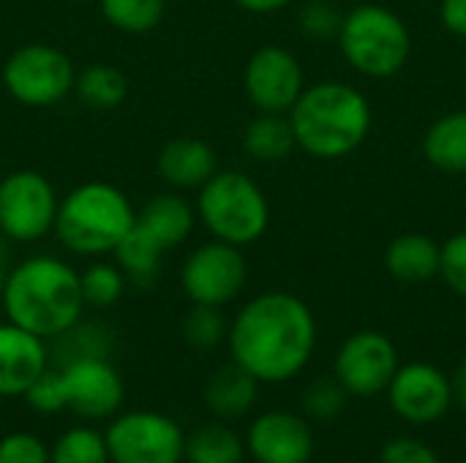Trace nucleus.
<instances>
[{"mask_svg": "<svg viewBox=\"0 0 466 463\" xmlns=\"http://www.w3.org/2000/svg\"><path fill=\"white\" fill-rule=\"evenodd\" d=\"M317 319L292 292H262L229 322L227 347L232 363L259 385H281L303 374L317 349Z\"/></svg>", "mask_w": 466, "mask_h": 463, "instance_id": "nucleus-1", "label": "nucleus"}, {"mask_svg": "<svg viewBox=\"0 0 466 463\" xmlns=\"http://www.w3.org/2000/svg\"><path fill=\"white\" fill-rule=\"evenodd\" d=\"M5 319L52 341L82 319L79 273L52 254H33L11 265L0 289Z\"/></svg>", "mask_w": 466, "mask_h": 463, "instance_id": "nucleus-2", "label": "nucleus"}, {"mask_svg": "<svg viewBox=\"0 0 466 463\" xmlns=\"http://www.w3.org/2000/svg\"><path fill=\"white\" fill-rule=\"evenodd\" d=\"M287 115L298 150L317 161H339L352 156L371 131L369 98L358 87L339 79L306 85Z\"/></svg>", "mask_w": 466, "mask_h": 463, "instance_id": "nucleus-3", "label": "nucleus"}, {"mask_svg": "<svg viewBox=\"0 0 466 463\" xmlns=\"http://www.w3.org/2000/svg\"><path fill=\"white\" fill-rule=\"evenodd\" d=\"M134 221L137 210L117 186L87 180L60 196L55 235L76 257H104L115 251Z\"/></svg>", "mask_w": 466, "mask_h": 463, "instance_id": "nucleus-4", "label": "nucleus"}, {"mask_svg": "<svg viewBox=\"0 0 466 463\" xmlns=\"http://www.w3.org/2000/svg\"><path fill=\"white\" fill-rule=\"evenodd\" d=\"M197 221L213 240L246 248L265 237L270 202L259 183L240 169H218L197 196Z\"/></svg>", "mask_w": 466, "mask_h": 463, "instance_id": "nucleus-5", "label": "nucleus"}, {"mask_svg": "<svg viewBox=\"0 0 466 463\" xmlns=\"http://www.w3.org/2000/svg\"><path fill=\"white\" fill-rule=\"evenodd\" d=\"M336 38L344 60L369 79H390L401 74L412 55L407 22L380 3H360L350 8Z\"/></svg>", "mask_w": 466, "mask_h": 463, "instance_id": "nucleus-6", "label": "nucleus"}, {"mask_svg": "<svg viewBox=\"0 0 466 463\" xmlns=\"http://www.w3.org/2000/svg\"><path fill=\"white\" fill-rule=\"evenodd\" d=\"M76 68L71 57L52 44H22L3 63L8 96L25 106H55L74 93Z\"/></svg>", "mask_w": 466, "mask_h": 463, "instance_id": "nucleus-7", "label": "nucleus"}, {"mask_svg": "<svg viewBox=\"0 0 466 463\" xmlns=\"http://www.w3.org/2000/svg\"><path fill=\"white\" fill-rule=\"evenodd\" d=\"M60 196L38 169H14L0 180V235L30 246L55 232Z\"/></svg>", "mask_w": 466, "mask_h": 463, "instance_id": "nucleus-8", "label": "nucleus"}, {"mask_svg": "<svg viewBox=\"0 0 466 463\" xmlns=\"http://www.w3.org/2000/svg\"><path fill=\"white\" fill-rule=\"evenodd\" d=\"M106 450L112 463H183L186 461V434L183 428L161 412L131 409L117 412L106 431Z\"/></svg>", "mask_w": 466, "mask_h": 463, "instance_id": "nucleus-9", "label": "nucleus"}, {"mask_svg": "<svg viewBox=\"0 0 466 463\" xmlns=\"http://www.w3.org/2000/svg\"><path fill=\"white\" fill-rule=\"evenodd\" d=\"M248 281L243 248L210 240L197 246L180 267V287L191 306L224 308L240 297Z\"/></svg>", "mask_w": 466, "mask_h": 463, "instance_id": "nucleus-10", "label": "nucleus"}, {"mask_svg": "<svg viewBox=\"0 0 466 463\" xmlns=\"http://www.w3.org/2000/svg\"><path fill=\"white\" fill-rule=\"evenodd\" d=\"M399 368L396 344L380 330L352 333L336 352L333 377L350 396L374 398L388 390Z\"/></svg>", "mask_w": 466, "mask_h": 463, "instance_id": "nucleus-11", "label": "nucleus"}, {"mask_svg": "<svg viewBox=\"0 0 466 463\" xmlns=\"http://www.w3.org/2000/svg\"><path fill=\"white\" fill-rule=\"evenodd\" d=\"M243 90L257 112L287 115L306 90V74L289 49L265 44L243 68Z\"/></svg>", "mask_w": 466, "mask_h": 463, "instance_id": "nucleus-12", "label": "nucleus"}, {"mask_svg": "<svg viewBox=\"0 0 466 463\" xmlns=\"http://www.w3.org/2000/svg\"><path fill=\"white\" fill-rule=\"evenodd\" d=\"M385 393L396 418L412 426L437 423L453 407L451 377L434 363H423V360L399 366Z\"/></svg>", "mask_w": 466, "mask_h": 463, "instance_id": "nucleus-13", "label": "nucleus"}, {"mask_svg": "<svg viewBox=\"0 0 466 463\" xmlns=\"http://www.w3.org/2000/svg\"><path fill=\"white\" fill-rule=\"evenodd\" d=\"M66 388V404L76 418L112 420L126 398V385L109 357H79L57 368Z\"/></svg>", "mask_w": 466, "mask_h": 463, "instance_id": "nucleus-14", "label": "nucleus"}, {"mask_svg": "<svg viewBox=\"0 0 466 463\" xmlns=\"http://www.w3.org/2000/svg\"><path fill=\"white\" fill-rule=\"evenodd\" d=\"M246 450L254 463H309L317 439L306 418L284 409H270L254 418L246 434Z\"/></svg>", "mask_w": 466, "mask_h": 463, "instance_id": "nucleus-15", "label": "nucleus"}, {"mask_svg": "<svg viewBox=\"0 0 466 463\" xmlns=\"http://www.w3.org/2000/svg\"><path fill=\"white\" fill-rule=\"evenodd\" d=\"M49 368V347L30 330L0 325V398H22L25 390Z\"/></svg>", "mask_w": 466, "mask_h": 463, "instance_id": "nucleus-16", "label": "nucleus"}, {"mask_svg": "<svg viewBox=\"0 0 466 463\" xmlns=\"http://www.w3.org/2000/svg\"><path fill=\"white\" fill-rule=\"evenodd\" d=\"M156 169L169 188H175V191L197 188L199 191L218 172V156L205 139L175 136L158 150Z\"/></svg>", "mask_w": 466, "mask_h": 463, "instance_id": "nucleus-17", "label": "nucleus"}, {"mask_svg": "<svg viewBox=\"0 0 466 463\" xmlns=\"http://www.w3.org/2000/svg\"><path fill=\"white\" fill-rule=\"evenodd\" d=\"M134 226L145 232L161 251L186 243L197 226V207L177 191L158 194L137 210Z\"/></svg>", "mask_w": 466, "mask_h": 463, "instance_id": "nucleus-18", "label": "nucleus"}, {"mask_svg": "<svg viewBox=\"0 0 466 463\" xmlns=\"http://www.w3.org/2000/svg\"><path fill=\"white\" fill-rule=\"evenodd\" d=\"M440 248L431 235L404 232L385 248V267L401 284H426L440 276Z\"/></svg>", "mask_w": 466, "mask_h": 463, "instance_id": "nucleus-19", "label": "nucleus"}, {"mask_svg": "<svg viewBox=\"0 0 466 463\" xmlns=\"http://www.w3.org/2000/svg\"><path fill=\"white\" fill-rule=\"evenodd\" d=\"M259 398V382L240 368L238 363H227L216 368L205 385V407L218 420L246 418Z\"/></svg>", "mask_w": 466, "mask_h": 463, "instance_id": "nucleus-20", "label": "nucleus"}, {"mask_svg": "<svg viewBox=\"0 0 466 463\" xmlns=\"http://www.w3.org/2000/svg\"><path fill=\"white\" fill-rule=\"evenodd\" d=\"M426 161L448 175H466V109L442 115L423 134Z\"/></svg>", "mask_w": 466, "mask_h": 463, "instance_id": "nucleus-21", "label": "nucleus"}, {"mask_svg": "<svg viewBox=\"0 0 466 463\" xmlns=\"http://www.w3.org/2000/svg\"><path fill=\"white\" fill-rule=\"evenodd\" d=\"M243 150L248 153V158L259 164L287 161L298 150L289 115L259 112L243 131Z\"/></svg>", "mask_w": 466, "mask_h": 463, "instance_id": "nucleus-22", "label": "nucleus"}, {"mask_svg": "<svg viewBox=\"0 0 466 463\" xmlns=\"http://www.w3.org/2000/svg\"><path fill=\"white\" fill-rule=\"evenodd\" d=\"M74 96L98 112L117 109L128 96V76L112 63H90L74 76Z\"/></svg>", "mask_w": 466, "mask_h": 463, "instance_id": "nucleus-23", "label": "nucleus"}, {"mask_svg": "<svg viewBox=\"0 0 466 463\" xmlns=\"http://www.w3.org/2000/svg\"><path fill=\"white\" fill-rule=\"evenodd\" d=\"M167 251H161L145 232H139L137 226H131L123 240L115 246L112 257L115 265L123 270L126 281L134 287H150L156 284L158 273H161V259Z\"/></svg>", "mask_w": 466, "mask_h": 463, "instance_id": "nucleus-24", "label": "nucleus"}, {"mask_svg": "<svg viewBox=\"0 0 466 463\" xmlns=\"http://www.w3.org/2000/svg\"><path fill=\"white\" fill-rule=\"evenodd\" d=\"M246 439L224 423H205L186 434V463H243Z\"/></svg>", "mask_w": 466, "mask_h": 463, "instance_id": "nucleus-25", "label": "nucleus"}, {"mask_svg": "<svg viewBox=\"0 0 466 463\" xmlns=\"http://www.w3.org/2000/svg\"><path fill=\"white\" fill-rule=\"evenodd\" d=\"M104 22L128 35H145L164 19L167 0H98Z\"/></svg>", "mask_w": 466, "mask_h": 463, "instance_id": "nucleus-26", "label": "nucleus"}, {"mask_svg": "<svg viewBox=\"0 0 466 463\" xmlns=\"http://www.w3.org/2000/svg\"><path fill=\"white\" fill-rule=\"evenodd\" d=\"M52 349H49V363L66 366L71 360L79 357H106L109 355V333L106 327L96 325V322H76L74 327H68L66 333H60L57 338H52Z\"/></svg>", "mask_w": 466, "mask_h": 463, "instance_id": "nucleus-27", "label": "nucleus"}, {"mask_svg": "<svg viewBox=\"0 0 466 463\" xmlns=\"http://www.w3.org/2000/svg\"><path fill=\"white\" fill-rule=\"evenodd\" d=\"M49 463H112L104 431L87 426L63 431L49 448Z\"/></svg>", "mask_w": 466, "mask_h": 463, "instance_id": "nucleus-28", "label": "nucleus"}, {"mask_svg": "<svg viewBox=\"0 0 466 463\" xmlns=\"http://www.w3.org/2000/svg\"><path fill=\"white\" fill-rule=\"evenodd\" d=\"M82 300L90 308H112L120 303L128 281L115 262H93L79 273Z\"/></svg>", "mask_w": 466, "mask_h": 463, "instance_id": "nucleus-29", "label": "nucleus"}, {"mask_svg": "<svg viewBox=\"0 0 466 463\" xmlns=\"http://www.w3.org/2000/svg\"><path fill=\"white\" fill-rule=\"evenodd\" d=\"M229 322L221 308L213 306H191L183 317V338L197 352H213L227 344Z\"/></svg>", "mask_w": 466, "mask_h": 463, "instance_id": "nucleus-30", "label": "nucleus"}, {"mask_svg": "<svg viewBox=\"0 0 466 463\" xmlns=\"http://www.w3.org/2000/svg\"><path fill=\"white\" fill-rule=\"evenodd\" d=\"M347 398L350 393L336 377H319L303 393V412L314 420H333L344 412Z\"/></svg>", "mask_w": 466, "mask_h": 463, "instance_id": "nucleus-31", "label": "nucleus"}, {"mask_svg": "<svg viewBox=\"0 0 466 463\" xmlns=\"http://www.w3.org/2000/svg\"><path fill=\"white\" fill-rule=\"evenodd\" d=\"M27 401V407L35 412V415H60L63 409H68L66 404V388H63V377L57 368H46L22 396Z\"/></svg>", "mask_w": 466, "mask_h": 463, "instance_id": "nucleus-32", "label": "nucleus"}, {"mask_svg": "<svg viewBox=\"0 0 466 463\" xmlns=\"http://www.w3.org/2000/svg\"><path fill=\"white\" fill-rule=\"evenodd\" d=\"M344 14L333 5V0H309L303 3V8L298 11V25L309 38H336L341 30Z\"/></svg>", "mask_w": 466, "mask_h": 463, "instance_id": "nucleus-33", "label": "nucleus"}, {"mask_svg": "<svg viewBox=\"0 0 466 463\" xmlns=\"http://www.w3.org/2000/svg\"><path fill=\"white\" fill-rule=\"evenodd\" d=\"M440 278L466 300V232L448 237L440 248Z\"/></svg>", "mask_w": 466, "mask_h": 463, "instance_id": "nucleus-34", "label": "nucleus"}, {"mask_svg": "<svg viewBox=\"0 0 466 463\" xmlns=\"http://www.w3.org/2000/svg\"><path fill=\"white\" fill-rule=\"evenodd\" d=\"M0 463H49V445L30 431L5 434L0 439Z\"/></svg>", "mask_w": 466, "mask_h": 463, "instance_id": "nucleus-35", "label": "nucleus"}, {"mask_svg": "<svg viewBox=\"0 0 466 463\" xmlns=\"http://www.w3.org/2000/svg\"><path fill=\"white\" fill-rule=\"evenodd\" d=\"M380 463H442V458L423 439L396 437L380 450Z\"/></svg>", "mask_w": 466, "mask_h": 463, "instance_id": "nucleus-36", "label": "nucleus"}, {"mask_svg": "<svg viewBox=\"0 0 466 463\" xmlns=\"http://www.w3.org/2000/svg\"><path fill=\"white\" fill-rule=\"evenodd\" d=\"M440 22L448 33L466 38V0H440Z\"/></svg>", "mask_w": 466, "mask_h": 463, "instance_id": "nucleus-37", "label": "nucleus"}, {"mask_svg": "<svg viewBox=\"0 0 466 463\" xmlns=\"http://www.w3.org/2000/svg\"><path fill=\"white\" fill-rule=\"evenodd\" d=\"M235 3L248 14H273V11L287 8L292 0H235Z\"/></svg>", "mask_w": 466, "mask_h": 463, "instance_id": "nucleus-38", "label": "nucleus"}, {"mask_svg": "<svg viewBox=\"0 0 466 463\" xmlns=\"http://www.w3.org/2000/svg\"><path fill=\"white\" fill-rule=\"evenodd\" d=\"M451 382H453V404H459L466 412V357L459 363V368L451 377Z\"/></svg>", "mask_w": 466, "mask_h": 463, "instance_id": "nucleus-39", "label": "nucleus"}, {"mask_svg": "<svg viewBox=\"0 0 466 463\" xmlns=\"http://www.w3.org/2000/svg\"><path fill=\"white\" fill-rule=\"evenodd\" d=\"M8 270H11V257H8V240L0 235V289H3V284H5V276H8Z\"/></svg>", "mask_w": 466, "mask_h": 463, "instance_id": "nucleus-40", "label": "nucleus"}]
</instances>
